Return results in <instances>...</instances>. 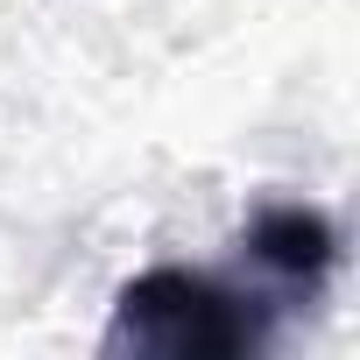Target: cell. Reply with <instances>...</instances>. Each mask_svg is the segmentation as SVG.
Returning <instances> with one entry per match:
<instances>
[{"mask_svg":"<svg viewBox=\"0 0 360 360\" xmlns=\"http://www.w3.org/2000/svg\"><path fill=\"white\" fill-rule=\"evenodd\" d=\"M283 297L205 276V269H141L120 283L99 353H155V360H255L276 346Z\"/></svg>","mask_w":360,"mask_h":360,"instance_id":"6da1fadb","label":"cell"},{"mask_svg":"<svg viewBox=\"0 0 360 360\" xmlns=\"http://www.w3.org/2000/svg\"><path fill=\"white\" fill-rule=\"evenodd\" d=\"M240 255L255 262L262 290L283 297V304H318L325 283H332V262H339V226L318 212V205H262L240 233Z\"/></svg>","mask_w":360,"mask_h":360,"instance_id":"7a4b0ae2","label":"cell"}]
</instances>
